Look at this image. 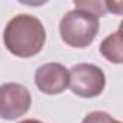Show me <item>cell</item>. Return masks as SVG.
<instances>
[{"mask_svg":"<svg viewBox=\"0 0 123 123\" xmlns=\"http://www.w3.org/2000/svg\"><path fill=\"white\" fill-rule=\"evenodd\" d=\"M46 41V32L42 22L32 15H18L9 20L3 31L6 49L19 56L31 58L38 55Z\"/></svg>","mask_w":123,"mask_h":123,"instance_id":"cell-1","label":"cell"},{"mask_svg":"<svg viewBox=\"0 0 123 123\" xmlns=\"http://www.w3.org/2000/svg\"><path fill=\"white\" fill-rule=\"evenodd\" d=\"M98 19L84 10L74 9L67 12L59 22V35L68 46L73 48H86L88 46L97 32H98Z\"/></svg>","mask_w":123,"mask_h":123,"instance_id":"cell-2","label":"cell"},{"mask_svg":"<svg viewBox=\"0 0 123 123\" xmlns=\"http://www.w3.org/2000/svg\"><path fill=\"white\" fill-rule=\"evenodd\" d=\"M68 87L75 96L93 98L103 93L106 87V75L100 67L81 62L71 67L68 71Z\"/></svg>","mask_w":123,"mask_h":123,"instance_id":"cell-3","label":"cell"},{"mask_svg":"<svg viewBox=\"0 0 123 123\" xmlns=\"http://www.w3.org/2000/svg\"><path fill=\"white\" fill-rule=\"evenodd\" d=\"M32 104L29 90L18 83H6L0 86V117L15 120L26 114Z\"/></svg>","mask_w":123,"mask_h":123,"instance_id":"cell-4","label":"cell"},{"mask_svg":"<svg viewBox=\"0 0 123 123\" xmlns=\"http://www.w3.org/2000/svg\"><path fill=\"white\" fill-rule=\"evenodd\" d=\"M35 84L43 94H61L68 88V70L59 62L43 64L35 73Z\"/></svg>","mask_w":123,"mask_h":123,"instance_id":"cell-5","label":"cell"},{"mask_svg":"<svg viewBox=\"0 0 123 123\" xmlns=\"http://www.w3.org/2000/svg\"><path fill=\"white\" fill-rule=\"evenodd\" d=\"M100 54L113 64L123 62V36L122 28H119L114 33H110L100 45Z\"/></svg>","mask_w":123,"mask_h":123,"instance_id":"cell-6","label":"cell"},{"mask_svg":"<svg viewBox=\"0 0 123 123\" xmlns=\"http://www.w3.org/2000/svg\"><path fill=\"white\" fill-rule=\"evenodd\" d=\"M74 6L75 9H80V10H84L96 18L98 16H104L107 13V6L104 2H74Z\"/></svg>","mask_w":123,"mask_h":123,"instance_id":"cell-7","label":"cell"},{"mask_svg":"<svg viewBox=\"0 0 123 123\" xmlns=\"http://www.w3.org/2000/svg\"><path fill=\"white\" fill-rule=\"evenodd\" d=\"M81 123H122L120 120H116L114 117H111L109 113L106 111H100V110H96V111H91L88 113Z\"/></svg>","mask_w":123,"mask_h":123,"instance_id":"cell-8","label":"cell"},{"mask_svg":"<svg viewBox=\"0 0 123 123\" xmlns=\"http://www.w3.org/2000/svg\"><path fill=\"white\" fill-rule=\"evenodd\" d=\"M19 123H42L41 120H36V119H26V120H22Z\"/></svg>","mask_w":123,"mask_h":123,"instance_id":"cell-9","label":"cell"}]
</instances>
